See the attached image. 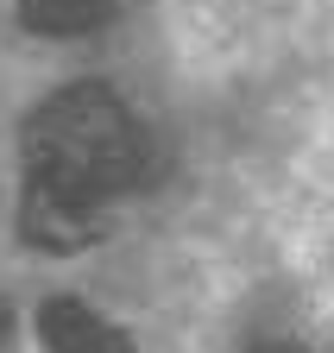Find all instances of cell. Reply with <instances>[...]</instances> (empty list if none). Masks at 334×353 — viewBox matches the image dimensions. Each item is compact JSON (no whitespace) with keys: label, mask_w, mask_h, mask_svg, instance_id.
<instances>
[{"label":"cell","mask_w":334,"mask_h":353,"mask_svg":"<svg viewBox=\"0 0 334 353\" xmlns=\"http://www.w3.org/2000/svg\"><path fill=\"white\" fill-rule=\"evenodd\" d=\"M253 353H309V347H297V341H259Z\"/></svg>","instance_id":"5"},{"label":"cell","mask_w":334,"mask_h":353,"mask_svg":"<svg viewBox=\"0 0 334 353\" xmlns=\"http://www.w3.org/2000/svg\"><path fill=\"white\" fill-rule=\"evenodd\" d=\"M19 228H25V240H32V246L76 252V246H89V240L107 228V208H101V202H76V196H57V190H32V183H25Z\"/></svg>","instance_id":"2"},{"label":"cell","mask_w":334,"mask_h":353,"mask_svg":"<svg viewBox=\"0 0 334 353\" xmlns=\"http://www.w3.org/2000/svg\"><path fill=\"white\" fill-rule=\"evenodd\" d=\"M19 19L45 38H76L114 19V0H19Z\"/></svg>","instance_id":"4"},{"label":"cell","mask_w":334,"mask_h":353,"mask_svg":"<svg viewBox=\"0 0 334 353\" xmlns=\"http://www.w3.org/2000/svg\"><path fill=\"white\" fill-rule=\"evenodd\" d=\"M139 170H145L139 126L95 82L63 88L25 120V183L32 190H57V196L107 208L120 190L139 183Z\"/></svg>","instance_id":"1"},{"label":"cell","mask_w":334,"mask_h":353,"mask_svg":"<svg viewBox=\"0 0 334 353\" xmlns=\"http://www.w3.org/2000/svg\"><path fill=\"white\" fill-rule=\"evenodd\" d=\"M38 341H45V353H133L127 334L101 322L95 309H82L76 296H57L38 309Z\"/></svg>","instance_id":"3"}]
</instances>
